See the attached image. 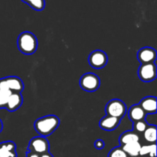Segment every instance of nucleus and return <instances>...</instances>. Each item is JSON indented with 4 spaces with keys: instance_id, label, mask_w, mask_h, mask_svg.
Returning a JSON list of instances; mask_svg holds the SVG:
<instances>
[{
    "instance_id": "12",
    "label": "nucleus",
    "mask_w": 157,
    "mask_h": 157,
    "mask_svg": "<svg viewBox=\"0 0 157 157\" xmlns=\"http://www.w3.org/2000/svg\"><path fill=\"white\" fill-rule=\"evenodd\" d=\"M147 114L156 113V98L148 96L144 98L139 104Z\"/></svg>"
},
{
    "instance_id": "2",
    "label": "nucleus",
    "mask_w": 157,
    "mask_h": 157,
    "mask_svg": "<svg viewBox=\"0 0 157 157\" xmlns=\"http://www.w3.org/2000/svg\"><path fill=\"white\" fill-rule=\"evenodd\" d=\"M17 44L20 52L26 55H32L38 48V40L36 36L29 32H25L20 34Z\"/></svg>"
},
{
    "instance_id": "25",
    "label": "nucleus",
    "mask_w": 157,
    "mask_h": 157,
    "mask_svg": "<svg viewBox=\"0 0 157 157\" xmlns=\"http://www.w3.org/2000/svg\"><path fill=\"white\" fill-rule=\"evenodd\" d=\"M39 156L40 155L33 153V152H29V153H27L26 157H39Z\"/></svg>"
},
{
    "instance_id": "20",
    "label": "nucleus",
    "mask_w": 157,
    "mask_h": 157,
    "mask_svg": "<svg viewBox=\"0 0 157 157\" xmlns=\"http://www.w3.org/2000/svg\"><path fill=\"white\" fill-rule=\"evenodd\" d=\"M12 94L10 90L0 89V109L6 108L8 99Z\"/></svg>"
},
{
    "instance_id": "17",
    "label": "nucleus",
    "mask_w": 157,
    "mask_h": 157,
    "mask_svg": "<svg viewBox=\"0 0 157 157\" xmlns=\"http://www.w3.org/2000/svg\"><path fill=\"white\" fill-rule=\"evenodd\" d=\"M156 145L152 144L150 145L141 146L139 153V157H156Z\"/></svg>"
},
{
    "instance_id": "19",
    "label": "nucleus",
    "mask_w": 157,
    "mask_h": 157,
    "mask_svg": "<svg viewBox=\"0 0 157 157\" xmlns=\"http://www.w3.org/2000/svg\"><path fill=\"white\" fill-rule=\"evenodd\" d=\"M25 3L29 5L31 8L37 11H41L45 6L44 0H21Z\"/></svg>"
},
{
    "instance_id": "11",
    "label": "nucleus",
    "mask_w": 157,
    "mask_h": 157,
    "mask_svg": "<svg viewBox=\"0 0 157 157\" xmlns=\"http://www.w3.org/2000/svg\"><path fill=\"white\" fill-rule=\"evenodd\" d=\"M0 157H17L16 145L12 141L0 144Z\"/></svg>"
},
{
    "instance_id": "7",
    "label": "nucleus",
    "mask_w": 157,
    "mask_h": 157,
    "mask_svg": "<svg viewBox=\"0 0 157 157\" xmlns=\"http://www.w3.org/2000/svg\"><path fill=\"white\" fill-rule=\"evenodd\" d=\"M138 76L144 82L154 81L157 76L156 65L155 63L142 64L138 70Z\"/></svg>"
},
{
    "instance_id": "27",
    "label": "nucleus",
    "mask_w": 157,
    "mask_h": 157,
    "mask_svg": "<svg viewBox=\"0 0 157 157\" xmlns=\"http://www.w3.org/2000/svg\"><path fill=\"white\" fill-rule=\"evenodd\" d=\"M2 128H3V124H2V122L1 119H0V133H1L2 130Z\"/></svg>"
},
{
    "instance_id": "6",
    "label": "nucleus",
    "mask_w": 157,
    "mask_h": 157,
    "mask_svg": "<svg viewBox=\"0 0 157 157\" xmlns=\"http://www.w3.org/2000/svg\"><path fill=\"white\" fill-rule=\"evenodd\" d=\"M50 145L49 142L44 136H36L31 140L28 150L29 152H33L38 155L49 152Z\"/></svg>"
},
{
    "instance_id": "5",
    "label": "nucleus",
    "mask_w": 157,
    "mask_h": 157,
    "mask_svg": "<svg viewBox=\"0 0 157 157\" xmlns=\"http://www.w3.org/2000/svg\"><path fill=\"white\" fill-rule=\"evenodd\" d=\"M101 81L98 75L93 73H86L80 79V85L84 90L94 92L99 88Z\"/></svg>"
},
{
    "instance_id": "14",
    "label": "nucleus",
    "mask_w": 157,
    "mask_h": 157,
    "mask_svg": "<svg viewBox=\"0 0 157 157\" xmlns=\"http://www.w3.org/2000/svg\"><path fill=\"white\" fill-rule=\"evenodd\" d=\"M128 115L130 121L135 123L137 122V121H144L146 116H147V113H145V111L143 110L142 107L139 104H135L130 108Z\"/></svg>"
},
{
    "instance_id": "26",
    "label": "nucleus",
    "mask_w": 157,
    "mask_h": 157,
    "mask_svg": "<svg viewBox=\"0 0 157 157\" xmlns=\"http://www.w3.org/2000/svg\"><path fill=\"white\" fill-rule=\"evenodd\" d=\"M39 157H54L52 156V154H51L49 152H48V153H43V154H41L39 156Z\"/></svg>"
},
{
    "instance_id": "8",
    "label": "nucleus",
    "mask_w": 157,
    "mask_h": 157,
    "mask_svg": "<svg viewBox=\"0 0 157 157\" xmlns=\"http://www.w3.org/2000/svg\"><path fill=\"white\" fill-rule=\"evenodd\" d=\"M108 58L103 51L96 50L90 53L88 58V62L92 67L95 69L103 68L107 64Z\"/></svg>"
},
{
    "instance_id": "18",
    "label": "nucleus",
    "mask_w": 157,
    "mask_h": 157,
    "mask_svg": "<svg viewBox=\"0 0 157 157\" xmlns=\"http://www.w3.org/2000/svg\"><path fill=\"white\" fill-rule=\"evenodd\" d=\"M144 136L147 142L156 144V126H147L144 132Z\"/></svg>"
},
{
    "instance_id": "10",
    "label": "nucleus",
    "mask_w": 157,
    "mask_h": 157,
    "mask_svg": "<svg viewBox=\"0 0 157 157\" xmlns=\"http://www.w3.org/2000/svg\"><path fill=\"white\" fill-rule=\"evenodd\" d=\"M120 123H121V119L119 118L107 115L101 120L99 125L100 127L103 130H107V131H112L117 128Z\"/></svg>"
},
{
    "instance_id": "9",
    "label": "nucleus",
    "mask_w": 157,
    "mask_h": 157,
    "mask_svg": "<svg viewBox=\"0 0 157 157\" xmlns=\"http://www.w3.org/2000/svg\"><path fill=\"white\" fill-rule=\"evenodd\" d=\"M157 57L156 51L150 47H144L137 53V58L141 64L154 63Z\"/></svg>"
},
{
    "instance_id": "13",
    "label": "nucleus",
    "mask_w": 157,
    "mask_h": 157,
    "mask_svg": "<svg viewBox=\"0 0 157 157\" xmlns=\"http://www.w3.org/2000/svg\"><path fill=\"white\" fill-rule=\"evenodd\" d=\"M23 103V98L21 93H12L8 99L6 107L9 111L13 112L18 110Z\"/></svg>"
},
{
    "instance_id": "21",
    "label": "nucleus",
    "mask_w": 157,
    "mask_h": 157,
    "mask_svg": "<svg viewBox=\"0 0 157 157\" xmlns=\"http://www.w3.org/2000/svg\"><path fill=\"white\" fill-rule=\"evenodd\" d=\"M108 157H129L128 155L123 150L121 147H117L110 150Z\"/></svg>"
},
{
    "instance_id": "23",
    "label": "nucleus",
    "mask_w": 157,
    "mask_h": 157,
    "mask_svg": "<svg viewBox=\"0 0 157 157\" xmlns=\"http://www.w3.org/2000/svg\"><path fill=\"white\" fill-rule=\"evenodd\" d=\"M156 113H150V114H147L145 117V122L147 124L151 126H156Z\"/></svg>"
},
{
    "instance_id": "1",
    "label": "nucleus",
    "mask_w": 157,
    "mask_h": 157,
    "mask_svg": "<svg viewBox=\"0 0 157 157\" xmlns=\"http://www.w3.org/2000/svg\"><path fill=\"white\" fill-rule=\"evenodd\" d=\"M60 124V120L55 115H48L36 120L34 124L35 130L41 136H48L56 130Z\"/></svg>"
},
{
    "instance_id": "16",
    "label": "nucleus",
    "mask_w": 157,
    "mask_h": 157,
    "mask_svg": "<svg viewBox=\"0 0 157 157\" xmlns=\"http://www.w3.org/2000/svg\"><path fill=\"white\" fill-rule=\"evenodd\" d=\"M121 148L128 155L129 157H139L141 144H140V142H134L122 146Z\"/></svg>"
},
{
    "instance_id": "3",
    "label": "nucleus",
    "mask_w": 157,
    "mask_h": 157,
    "mask_svg": "<svg viewBox=\"0 0 157 157\" xmlns=\"http://www.w3.org/2000/svg\"><path fill=\"white\" fill-rule=\"evenodd\" d=\"M0 89L10 90L12 93H21L24 90V83L18 77H6L0 79Z\"/></svg>"
},
{
    "instance_id": "22",
    "label": "nucleus",
    "mask_w": 157,
    "mask_h": 157,
    "mask_svg": "<svg viewBox=\"0 0 157 157\" xmlns=\"http://www.w3.org/2000/svg\"><path fill=\"white\" fill-rule=\"evenodd\" d=\"M148 124L145 122V121H137V122L133 123V130L138 133H144L147 129Z\"/></svg>"
},
{
    "instance_id": "24",
    "label": "nucleus",
    "mask_w": 157,
    "mask_h": 157,
    "mask_svg": "<svg viewBox=\"0 0 157 157\" xmlns=\"http://www.w3.org/2000/svg\"><path fill=\"white\" fill-rule=\"evenodd\" d=\"M94 147L98 150H101V149H103L104 147V142L102 140H98L97 141H95Z\"/></svg>"
},
{
    "instance_id": "15",
    "label": "nucleus",
    "mask_w": 157,
    "mask_h": 157,
    "mask_svg": "<svg viewBox=\"0 0 157 157\" xmlns=\"http://www.w3.org/2000/svg\"><path fill=\"white\" fill-rule=\"evenodd\" d=\"M140 136L137 133L133 130H129L126 131L121 134V136L119 138V142L121 146L126 145V144H131L134 142H139Z\"/></svg>"
},
{
    "instance_id": "4",
    "label": "nucleus",
    "mask_w": 157,
    "mask_h": 157,
    "mask_svg": "<svg viewBox=\"0 0 157 157\" xmlns=\"http://www.w3.org/2000/svg\"><path fill=\"white\" fill-rule=\"evenodd\" d=\"M107 115L122 119L127 112V106L119 99H113L107 103L106 106Z\"/></svg>"
}]
</instances>
